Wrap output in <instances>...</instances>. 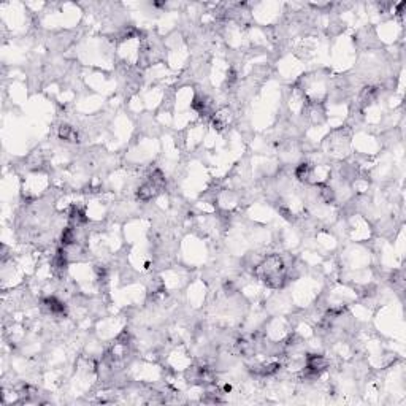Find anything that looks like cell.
I'll use <instances>...</instances> for the list:
<instances>
[{"mask_svg": "<svg viewBox=\"0 0 406 406\" xmlns=\"http://www.w3.org/2000/svg\"><path fill=\"white\" fill-rule=\"evenodd\" d=\"M59 138L64 140V141H69V143H76L80 141V134H78V130L69 124H64L59 127V132H57Z\"/></svg>", "mask_w": 406, "mask_h": 406, "instance_id": "cell-9", "label": "cell"}, {"mask_svg": "<svg viewBox=\"0 0 406 406\" xmlns=\"http://www.w3.org/2000/svg\"><path fill=\"white\" fill-rule=\"evenodd\" d=\"M319 197L324 203L335 202V191L329 184H319Z\"/></svg>", "mask_w": 406, "mask_h": 406, "instance_id": "cell-14", "label": "cell"}, {"mask_svg": "<svg viewBox=\"0 0 406 406\" xmlns=\"http://www.w3.org/2000/svg\"><path fill=\"white\" fill-rule=\"evenodd\" d=\"M254 274L270 289H281L287 281V268L279 254H270L257 264Z\"/></svg>", "mask_w": 406, "mask_h": 406, "instance_id": "cell-1", "label": "cell"}, {"mask_svg": "<svg viewBox=\"0 0 406 406\" xmlns=\"http://www.w3.org/2000/svg\"><path fill=\"white\" fill-rule=\"evenodd\" d=\"M230 119H232V111H230L229 108H221V110H217L216 113H213V119H211V121H213L214 129L222 130L224 127L229 126Z\"/></svg>", "mask_w": 406, "mask_h": 406, "instance_id": "cell-7", "label": "cell"}, {"mask_svg": "<svg viewBox=\"0 0 406 406\" xmlns=\"http://www.w3.org/2000/svg\"><path fill=\"white\" fill-rule=\"evenodd\" d=\"M376 97H378V89L376 87H373V86L363 87L362 92H360V97H359L360 107H366V105H370Z\"/></svg>", "mask_w": 406, "mask_h": 406, "instance_id": "cell-12", "label": "cell"}, {"mask_svg": "<svg viewBox=\"0 0 406 406\" xmlns=\"http://www.w3.org/2000/svg\"><path fill=\"white\" fill-rule=\"evenodd\" d=\"M329 366V360L321 354H308L305 357V370L303 376L305 378H318L322 371L327 370Z\"/></svg>", "mask_w": 406, "mask_h": 406, "instance_id": "cell-3", "label": "cell"}, {"mask_svg": "<svg viewBox=\"0 0 406 406\" xmlns=\"http://www.w3.org/2000/svg\"><path fill=\"white\" fill-rule=\"evenodd\" d=\"M192 110L197 111L200 116H211L213 114V100L206 96H195L192 100Z\"/></svg>", "mask_w": 406, "mask_h": 406, "instance_id": "cell-4", "label": "cell"}, {"mask_svg": "<svg viewBox=\"0 0 406 406\" xmlns=\"http://www.w3.org/2000/svg\"><path fill=\"white\" fill-rule=\"evenodd\" d=\"M165 188V176L161 170H154V172L145 179V182L137 191V199L141 202H149L155 199Z\"/></svg>", "mask_w": 406, "mask_h": 406, "instance_id": "cell-2", "label": "cell"}, {"mask_svg": "<svg viewBox=\"0 0 406 406\" xmlns=\"http://www.w3.org/2000/svg\"><path fill=\"white\" fill-rule=\"evenodd\" d=\"M70 222L73 227H80L81 224H84V222H87V217H86V213H84V209L80 208V206H72L70 209Z\"/></svg>", "mask_w": 406, "mask_h": 406, "instance_id": "cell-11", "label": "cell"}, {"mask_svg": "<svg viewBox=\"0 0 406 406\" xmlns=\"http://www.w3.org/2000/svg\"><path fill=\"white\" fill-rule=\"evenodd\" d=\"M42 305H43V308L49 314H52V316H62V314L67 313V308H65V305L60 302L59 298H56V297H46V298H43Z\"/></svg>", "mask_w": 406, "mask_h": 406, "instance_id": "cell-5", "label": "cell"}, {"mask_svg": "<svg viewBox=\"0 0 406 406\" xmlns=\"http://www.w3.org/2000/svg\"><path fill=\"white\" fill-rule=\"evenodd\" d=\"M67 253H65V249H59L54 257H52V270H54L56 273H62L65 268H67Z\"/></svg>", "mask_w": 406, "mask_h": 406, "instance_id": "cell-10", "label": "cell"}, {"mask_svg": "<svg viewBox=\"0 0 406 406\" xmlns=\"http://www.w3.org/2000/svg\"><path fill=\"white\" fill-rule=\"evenodd\" d=\"M281 368V365L278 362H270V363H260L257 366H253V373L260 376V378H268L276 374Z\"/></svg>", "mask_w": 406, "mask_h": 406, "instance_id": "cell-6", "label": "cell"}, {"mask_svg": "<svg viewBox=\"0 0 406 406\" xmlns=\"http://www.w3.org/2000/svg\"><path fill=\"white\" fill-rule=\"evenodd\" d=\"M76 227L73 226H69V227H65L64 232H62V237H60V241L64 244V247H67V246H72L76 243V232H75Z\"/></svg>", "mask_w": 406, "mask_h": 406, "instance_id": "cell-13", "label": "cell"}, {"mask_svg": "<svg viewBox=\"0 0 406 406\" xmlns=\"http://www.w3.org/2000/svg\"><path fill=\"white\" fill-rule=\"evenodd\" d=\"M313 176H314V165L313 164L302 162L300 165H297V168H295V178L300 182H309Z\"/></svg>", "mask_w": 406, "mask_h": 406, "instance_id": "cell-8", "label": "cell"}]
</instances>
